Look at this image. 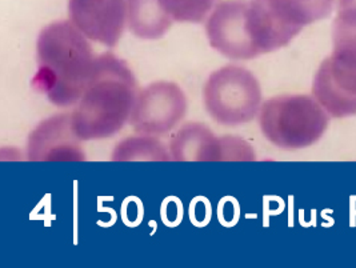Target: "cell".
<instances>
[{
    "label": "cell",
    "mask_w": 356,
    "mask_h": 268,
    "mask_svg": "<svg viewBox=\"0 0 356 268\" xmlns=\"http://www.w3.org/2000/svg\"><path fill=\"white\" fill-rule=\"evenodd\" d=\"M36 58L33 87L58 107L78 104L97 62L88 38L71 22L51 23L39 33Z\"/></svg>",
    "instance_id": "1"
},
{
    "label": "cell",
    "mask_w": 356,
    "mask_h": 268,
    "mask_svg": "<svg viewBox=\"0 0 356 268\" xmlns=\"http://www.w3.org/2000/svg\"><path fill=\"white\" fill-rule=\"evenodd\" d=\"M138 94L129 64L111 52L97 56L91 79L71 112L78 138L99 141L118 134L129 122Z\"/></svg>",
    "instance_id": "2"
},
{
    "label": "cell",
    "mask_w": 356,
    "mask_h": 268,
    "mask_svg": "<svg viewBox=\"0 0 356 268\" xmlns=\"http://www.w3.org/2000/svg\"><path fill=\"white\" fill-rule=\"evenodd\" d=\"M334 51L321 64L312 93L334 118L356 115V10H340L334 23Z\"/></svg>",
    "instance_id": "3"
},
{
    "label": "cell",
    "mask_w": 356,
    "mask_h": 268,
    "mask_svg": "<svg viewBox=\"0 0 356 268\" xmlns=\"http://www.w3.org/2000/svg\"><path fill=\"white\" fill-rule=\"evenodd\" d=\"M328 122L323 106L309 95L275 96L260 109L263 135L284 150H300L318 142Z\"/></svg>",
    "instance_id": "4"
},
{
    "label": "cell",
    "mask_w": 356,
    "mask_h": 268,
    "mask_svg": "<svg viewBox=\"0 0 356 268\" xmlns=\"http://www.w3.org/2000/svg\"><path fill=\"white\" fill-rule=\"evenodd\" d=\"M203 96L206 110L222 126H239L254 120L261 103L257 77L247 68L232 64L211 74Z\"/></svg>",
    "instance_id": "5"
},
{
    "label": "cell",
    "mask_w": 356,
    "mask_h": 268,
    "mask_svg": "<svg viewBox=\"0 0 356 268\" xmlns=\"http://www.w3.org/2000/svg\"><path fill=\"white\" fill-rule=\"evenodd\" d=\"M187 112L183 90L172 81H155L139 91L130 123L135 132L162 136L171 132Z\"/></svg>",
    "instance_id": "6"
},
{
    "label": "cell",
    "mask_w": 356,
    "mask_h": 268,
    "mask_svg": "<svg viewBox=\"0 0 356 268\" xmlns=\"http://www.w3.org/2000/svg\"><path fill=\"white\" fill-rule=\"evenodd\" d=\"M248 7L247 0H223L215 6L206 23L211 47L234 61L260 56L251 33Z\"/></svg>",
    "instance_id": "7"
},
{
    "label": "cell",
    "mask_w": 356,
    "mask_h": 268,
    "mask_svg": "<svg viewBox=\"0 0 356 268\" xmlns=\"http://www.w3.org/2000/svg\"><path fill=\"white\" fill-rule=\"evenodd\" d=\"M129 0H68L70 22L92 42L113 47L127 23Z\"/></svg>",
    "instance_id": "8"
},
{
    "label": "cell",
    "mask_w": 356,
    "mask_h": 268,
    "mask_svg": "<svg viewBox=\"0 0 356 268\" xmlns=\"http://www.w3.org/2000/svg\"><path fill=\"white\" fill-rule=\"evenodd\" d=\"M81 142L72 127V115L59 113L30 134L27 157L30 161H84Z\"/></svg>",
    "instance_id": "9"
},
{
    "label": "cell",
    "mask_w": 356,
    "mask_h": 268,
    "mask_svg": "<svg viewBox=\"0 0 356 268\" xmlns=\"http://www.w3.org/2000/svg\"><path fill=\"white\" fill-rule=\"evenodd\" d=\"M174 161H225V139L203 123H186L170 144Z\"/></svg>",
    "instance_id": "10"
},
{
    "label": "cell",
    "mask_w": 356,
    "mask_h": 268,
    "mask_svg": "<svg viewBox=\"0 0 356 268\" xmlns=\"http://www.w3.org/2000/svg\"><path fill=\"white\" fill-rule=\"evenodd\" d=\"M174 19L159 0H129L127 24L140 39H159L174 24Z\"/></svg>",
    "instance_id": "11"
},
{
    "label": "cell",
    "mask_w": 356,
    "mask_h": 268,
    "mask_svg": "<svg viewBox=\"0 0 356 268\" xmlns=\"http://www.w3.org/2000/svg\"><path fill=\"white\" fill-rule=\"evenodd\" d=\"M277 19L293 33L331 15L335 0H267Z\"/></svg>",
    "instance_id": "12"
},
{
    "label": "cell",
    "mask_w": 356,
    "mask_h": 268,
    "mask_svg": "<svg viewBox=\"0 0 356 268\" xmlns=\"http://www.w3.org/2000/svg\"><path fill=\"white\" fill-rule=\"evenodd\" d=\"M113 161H171V154L156 138L130 136L119 143L113 154Z\"/></svg>",
    "instance_id": "13"
},
{
    "label": "cell",
    "mask_w": 356,
    "mask_h": 268,
    "mask_svg": "<svg viewBox=\"0 0 356 268\" xmlns=\"http://www.w3.org/2000/svg\"><path fill=\"white\" fill-rule=\"evenodd\" d=\"M175 22L202 23L218 4V0H159Z\"/></svg>",
    "instance_id": "14"
},
{
    "label": "cell",
    "mask_w": 356,
    "mask_h": 268,
    "mask_svg": "<svg viewBox=\"0 0 356 268\" xmlns=\"http://www.w3.org/2000/svg\"><path fill=\"white\" fill-rule=\"evenodd\" d=\"M338 7L340 10H350V8H355L356 0H338Z\"/></svg>",
    "instance_id": "15"
}]
</instances>
